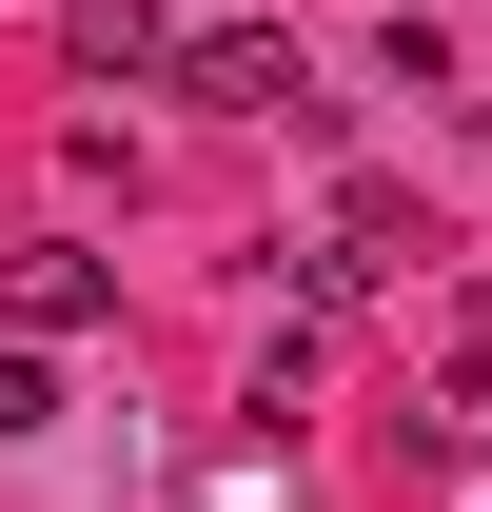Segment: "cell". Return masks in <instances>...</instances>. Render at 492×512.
<instances>
[{"label":"cell","mask_w":492,"mask_h":512,"mask_svg":"<svg viewBox=\"0 0 492 512\" xmlns=\"http://www.w3.org/2000/svg\"><path fill=\"white\" fill-rule=\"evenodd\" d=\"M178 99L197 119H315V60L276 20H217V40H178Z\"/></svg>","instance_id":"cell-1"},{"label":"cell","mask_w":492,"mask_h":512,"mask_svg":"<svg viewBox=\"0 0 492 512\" xmlns=\"http://www.w3.org/2000/svg\"><path fill=\"white\" fill-rule=\"evenodd\" d=\"M433 394H453V414H492V276L453 296V335H433Z\"/></svg>","instance_id":"cell-5"},{"label":"cell","mask_w":492,"mask_h":512,"mask_svg":"<svg viewBox=\"0 0 492 512\" xmlns=\"http://www.w3.org/2000/svg\"><path fill=\"white\" fill-rule=\"evenodd\" d=\"M394 256H433V217H414V197H394V178H355V197H335V237H315L296 276H315V316H335V296H374Z\"/></svg>","instance_id":"cell-2"},{"label":"cell","mask_w":492,"mask_h":512,"mask_svg":"<svg viewBox=\"0 0 492 512\" xmlns=\"http://www.w3.org/2000/svg\"><path fill=\"white\" fill-rule=\"evenodd\" d=\"M60 60L119 99V79H178V20H158V0H60Z\"/></svg>","instance_id":"cell-4"},{"label":"cell","mask_w":492,"mask_h":512,"mask_svg":"<svg viewBox=\"0 0 492 512\" xmlns=\"http://www.w3.org/2000/svg\"><path fill=\"white\" fill-rule=\"evenodd\" d=\"M0 434H60V375H40V335L0 355Z\"/></svg>","instance_id":"cell-6"},{"label":"cell","mask_w":492,"mask_h":512,"mask_svg":"<svg viewBox=\"0 0 492 512\" xmlns=\"http://www.w3.org/2000/svg\"><path fill=\"white\" fill-rule=\"evenodd\" d=\"M0 316H20L40 355H60V335H99V316H119V276H99L79 237H40V256H0Z\"/></svg>","instance_id":"cell-3"}]
</instances>
